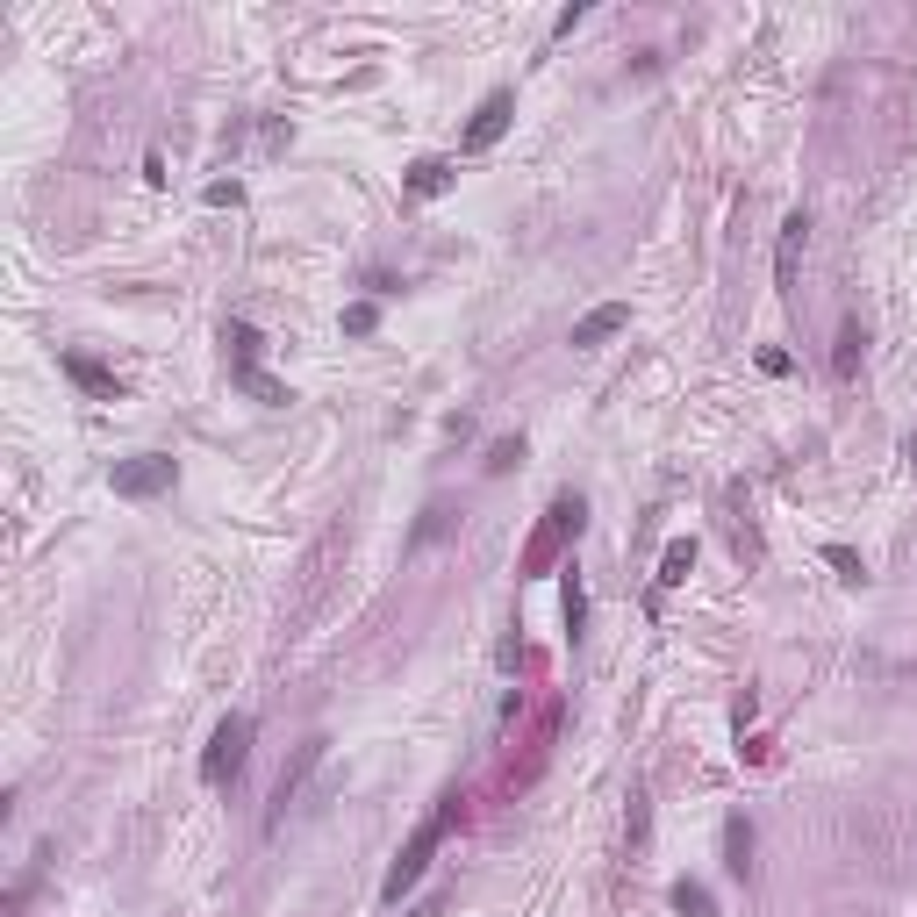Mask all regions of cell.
<instances>
[{"instance_id":"4","label":"cell","mask_w":917,"mask_h":917,"mask_svg":"<svg viewBox=\"0 0 917 917\" xmlns=\"http://www.w3.org/2000/svg\"><path fill=\"white\" fill-rule=\"evenodd\" d=\"M172 480H180L172 452H137V459H115L108 488H115L122 502H151V495H165V488H172Z\"/></svg>"},{"instance_id":"9","label":"cell","mask_w":917,"mask_h":917,"mask_svg":"<svg viewBox=\"0 0 917 917\" xmlns=\"http://www.w3.org/2000/svg\"><path fill=\"white\" fill-rule=\"evenodd\" d=\"M803 244H810V215H789L781 223V244H774V287L789 294L796 287V266H803Z\"/></svg>"},{"instance_id":"8","label":"cell","mask_w":917,"mask_h":917,"mask_svg":"<svg viewBox=\"0 0 917 917\" xmlns=\"http://www.w3.org/2000/svg\"><path fill=\"white\" fill-rule=\"evenodd\" d=\"M624 330H631V301H602V309H588V316L574 323V352H595V344L624 337Z\"/></svg>"},{"instance_id":"15","label":"cell","mask_w":917,"mask_h":917,"mask_svg":"<svg viewBox=\"0 0 917 917\" xmlns=\"http://www.w3.org/2000/svg\"><path fill=\"white\" fill-rule=\"evenodd\" d=\"M695 574V538H674L667 552H660V574H652V581H660V588H681Z\"/></svg>"},{"instance_id":"3","label":"cell","mask_w":917,"mask_h":917,"mask_svg":"<svg viewBox=\"0 0 917 917\" xmlns=\"http://www.w3.org/2000/svg\"><path fill=\"white\" fill-rule=\"evenodd\" d=\"M251 717L244 710H230L223 724H215V738H208V753H201V781L208 789H223V781H237L244 774V760H251Z\"/></svg>"},{"instance_id":"6","label":"cell","mask_w":917,"mask_h":917,"mask_svg":"<svg viewBox=\"0 0 917 917\" xmlns=\"http://www.w3.org/2000/svg\"><path fill=\"white\" fill-rule=\"evenodd\" d=\"M509 122H516V94H509V86H495V94H488V101H480V108H473V122H466V137H459V151H495Z\"/></svg>"},{"instance_id":"12","label":"cell","mask_w":917,"mask_h":917,"mask_svg":"<svg viewBox=\"0 0 917 917\" xmlns=\"http://www.w3.org/2000/svg\"><path fill=\"white\" fill-rule=\"evenodd\" d=\"M223 344H230V373H251L258 352H266V337H258L251 323H223Z\"/></svg>"},{"instance_id":"13","label":"cell","mask_w":917,"mask_h":917,"mask_svg":"<svg viewBox=\"0 0 917 917\" xmlns=\"http://www.w3.org/2000/svg\"><path fill=\"white\" fill-rule=\"evenodd\" d=\"M860 352H867V330L846 316V323H839V344H832V373L853 380V373H860Z\"/></svg>"},{"instance_id":"16","label":"cell","mask_w":917,"mask_h":917,"mask_svg":"<svg viewBox=\"0 0 917 917\" xmlns=\"http://www.w3.org/2000/svg\"><path fill=\"white\" fill-rule=\"evenodd\" d=\"M230 380L244 387V395H251V402H266V409H280V402H294V395H287V387H280L273 373H258V366H251V373H230Z\"/></svg>"},{"instance_id":"19","label":"cell","mask_w":917,"mask_h":917,"mask_svg":"<svg viewBox=\"0 0 917 917\" xmlns=\"http://www.w3.org/2000/svg\"><path fill=\"white\" fill-rule=\"evenodd\" d=\"M824 559H832L846 581H867V566H860V552H853V545H824Z\"/></svg>"},{"instance_id":"1","label":"cell","mask_w":917,"mask_h":917,"mask_svg":"<svg viewBox=\"0 0 917 917\" xmlns=\"http://www.w3.org/2000/svg\"><path fill=\"white\" fill-rule=\"evenodd\" d=\"M459 803H466V796H445V803H438V810H430V817L416 824V832H409V846L395 853V867H387V882H380V903H402V889H416V882H423L430 853H438V846H445V832L459 824Z\"/></svg>"},{"instance_id":"7","label":"cell","mask_w":917,"mask_h":917,"mask_svg":"<svg viewBox=\"0 0 917 917\" xmlns=\"http://www.w3.org/2000/svg\"><path fill=\"white\" fill-rule=\"evenodd\" d=\"M65 380L79 387L86 402H122V395H129V387H122V380H115L101 359H86V352H65Z\"/></svg>"},{"instance_id":"23","label":"cell","mask_w":917,"mask_h":917,"mask_svg":"<svg viewBox=\"0 0 917 917\" xmlns=\"http://www.w3.org/2000/svg\"><path fill=\"white\" fill-rule=\"evenodd\" d=\"M581 22H588V8H581V0H574V8H566V15H559V22H552V36H574V29H581Z\"/></svg>"},{"instance_id":"20","label":"cell","mask_w":917,"mask_h":917,"mask_svg":"<svg viewBox=\"0 0 917 917\" xmlns=\"http://www.w3.org/2000/svg\"><path fill=\"white\" fill-rule=\"evenodd\" d=\"M438 531H445V509H438V502H430V509H423V523H416V531H409V545H430V538H438Z\"/></svg>"},{"instance_id":"22","label":"cell","mask_w":917,"mask_h":917,"mask_svg":"<svg viewBox=\"0 0 917 917\" xmlns=\"http://www.w3.org/2000/svg\"><path fill=\"white\" fill-rule=\"evenodd\" d=\"M237 201H244L237 180H215V187H208V208H237Z\"/></svg>"},{"instance_id":"2","label":"cell","mask_w":917,"mask_h":917,"mask_svg":"<svg viewBox=\"0 0 917 917\" xmlns=\"http://www.w3.org/2000/svg\"><path fill=\"white\" fill-rule=\"evenodd\" d=\"M581 523H588V502H581V495H552L545 523L531 531V545L516 552V574H523V581H531V574H552V566H559V552L581 538Z\"/></svg>"},{"instance_id":"5","label":"cell","mask_w":917,"mask_h":917,"mask_svg":"<svg viewBox=\"0 0 917 917\" xmlns=\"http://www.w3.org/2000/svg\"><path fill=\"white\" fill-rule=\"evenodd\" d=\"M323 753H330V738L316 731V738H301V753L280 767V781H273V810H266V832H280V817H287V803L301 796V781H309L316 767H323Z\"/></svg>"},{"instance_id":"10","label":"cell","mask_w":917,"mask_h":917,"mask_svg":"<svg viewBox=\"0 0 917 917\" xmlns=\"http://www.w3.org/2000/svg\"><path fill=\"white\" fill-rule=\"evenodd\" d=\"M452 180H459V165H452V158H416V165L402 172V187H409L416 201H438Z\"/></svg>"},{"instance_id":"21","label":"cell","mask_w":917,"mask_h":917,"mask_svg":"<svg viewBox=\"0 0 917 917\" xmlns=\"http://www.w3.org/2000/svg\"><path fill=\"white\" fill-rule=\"evenodd\" d=\"M516 459H523V438H502V445H495V452H488V473H509V466H516Z\"/></svg>"},{"instance_id":"24","label":"cell","mask_w":917,"mask_h":917,"mask_svg":"<svg viewBox=\"0 0 917 917\" xmlns=\"http://www.w3.org/2000/svg\"><path fill=\"white\" fill-rule=\"evenodd\" d=\"M438 910H445V896H430V903H423V910H409V917H438Z\"/></svg>"},{"instance_id":"14","label":"cell","mask_w":917,"mask_h":917,"mask_svg":"<svg viewBox=\"0 0 917 917\" xmlns=\"http://www.w3.org/2000/svg\"><path fill=\"white\" fill-rule=\"evenodd\" d=\"M559 609H566V638H581V631H588V588H581V566H566Z\"/></svg>"},{"instance_id":"11","label":"cell","mask_w":917,"mask_h":917,"mask_svg":"<svg viewBox=\"0 0 917 917\" xmlns=\"http://www.w3.org/2000/svg\"><path fill=\"white\" fill-rule=\"evenodd\" d=\"M724 867L738 882L753 875V817H724Z\"/></svg>"},{"instance_id":"18","label":"cell","mask_w":917,"mask_h":917,"mask_svg":"<svg viewBox=\"0 0 917 917\" xmlns=\"http://www.w3.org/2000/svg\"><path fill=\"white\" fill-rule=\"evenodd\" d=\"M380 330V309L373 301H352V309H344V337H373Z\"/></svg>"},{"instance_id":"17","label":"cell","mask_w":917,"mask_h":917,"mask_svg":"<svg viewBox=\"0 0 917 917\" xmlns=\"http://www.w3.org/2000/svg\"><path fill=\"white\" fill-rule=\"evenodd\" d=\"M674 910H681V917H717V903H710L703 882H674Z\"/></svg>"}]
</instances>
